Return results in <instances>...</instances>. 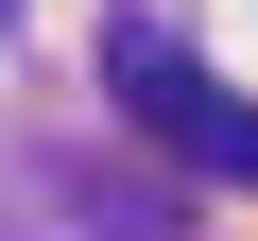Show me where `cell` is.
Returning a JSON list of instances; mask_svg holds the SVG:
<instances>
[{
    "label": "cell",
    "mask_w": 258,
    "mask_h": 241,
    "mask_svg": "<svg viewBox=\"0 0 258 241\" xmlns=\"http://www.w3.org/2000/svg\"><path fill=\"white\" fill-rule=\"evenodd\" d=\"M172 155H207V172H258V103H224V86H207V103H189V138H172Z\"/></svg>",
    "instance_id": "obj_1"
}]
</instances>
